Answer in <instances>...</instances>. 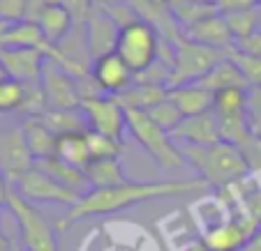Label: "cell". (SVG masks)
Returning a JSON list of instances; mask_svg holds the SVG:
<instances>
[{
  "mask_svg": "<svg viewBox=\"0 0 261 251\" xmlns=\"http://www.w3.org/2000/svg\"><path fill=\"white\" fill-rule=\"evenodd\" d=\"M190 192H211L206 180L201 177H178V180H150V182H139V180H125L123 184L107 189H90L79 198V203L67 207L63 217L58 219V231H65L67 226L76 222H84L90 217H107V214H118L123 210H129L134 205L160 198H173Z\"/></svg>",
  "mask_w": 261,
  "mask_h": 251,
  "instance_id": "cell-1",
  "label": "cell"
},
{
  "mask_svg": "<svg viewBox=\"0 0 261 251\" xmlns=\"http://www.w3.org/2000/svg\"><path fill=\"white\" fill-rule=\"evenodd\" d=\"M185 164L206 180L211 189H224L250 175L241 150L227 141H217L211 145H180Z\"/></svg>",
  "mask_w": 261,
  "mask_h": 251,
  "instance_id": "cell-2",
  "label": "cell"
},
{
  "mask_svg": "<svg viewBox=\"0 0 261 251\" xmlns=\"http://www.w3.org/2000/svg\"><path fill=\"white\" fill-rule=\"evenodd\" d=\"M127 111V132L132 138L148 152V157L153 159V164L160 171H180L185 168V157H182L180 145L169 132L153 122L146 115V111L137 109H125Z\"/></svg>",
  "mask_w": 261,
  "mask_h": 251,
  "instance_id": "cell-3",
  "label": "cell"
},
{
  "mask_svg": "<svg viewBox=\"0 0 261 251\" xmlns=\"http://www.w3.org/2000/svg\"><path fill=\"white\" fill-rule=\"evenodd\" d=\"M116 53L127 62L134 74H143L158 62L160 55V35L150 21L134 19L118 30Z\"/></svg>",
  "mask_w": 261,
  "mask_h": 251,
  "instance_id": "cell-4",
  "label": "cell"
},
{
  "mask_svg": "<svg viewBox=\"0 0 261 251\" xmlns=\"http://www.w3.org/2000/svg\"><path fill=\"white\" fill-rule=\"evenodd\" d=\"M5 205H7V210L12 212L16 226H19L23 251H58L54 228L44 222V217L37 212V207H35L33 203L21 198L19 194L10 187Z\"/></svg>",
  "mask_w": 261,
  "mask_h": 251,
  "instance_id": "cell-5",
  "label": "cell"
},
{
  "mask_svg": "<svg viewBox=\"0 0 261 251\" xmlns=\"http://www.w3.org/2000/svg\"><path fill=\"white\" fill-rule=\"evenodd\" d=\"M21 198H25L28 203L37 205V203H44V205H65L72 207L79 203L81 194L74 192V189L60 184L56 177H51L44 168H40L35 164L30 171H25L21 177H16L14 182L10 184Z\"/></svg>",
  "mask_w": 261,
  "mask_h": 251,
  "instance_id": "cell-6",
  "label": "cell"
},
{
  "mask_svg": "<svg viewBox=\"0 0 261 251\" xmlns=\"http://www.w3.org/2000/svg\"><path fill=\"white\" fill-rule=\"evenodd\" d=\"M222 58H229V55L180 37L173 44V67H171V85L169 88L185 83H199Z\"/></svg>",
  "mask_w": 261,
  "mask_h": 251,
  "instance_id": "cell-7",
  "label": "cell"
},
{
  "mask_svg": "<svg viewBox=\"0 0 261 251\" xmlns=\"http://www.w3.org/2000/svg\"><path fill=\"white\" fill-rule=\"evenodd\" d=\"M79 109L88 122L90 132L104 134V136H111L123 143L125 134H127V111L114 95L86 97L81 99Z\"/></svg>",
  "mask_w": 261,
  "mask_h": 251,
  "instance_id": "cell-8",
  "label": "cell"
},
{
  "mask_svg": "<svg viewBox=\"0 0 261 251\" xmlns=\"http://www.w3.org/2000/svg\"><path fill=\"white\" fill-rule=\"evenodd\" d=\"M35 166V159L25 143L23 127L10 124V127H0V173L5 175L7 182H14L25 171Z\"/></svg>",
  "mask_w": 261,
  "mask_h": 251,
  "instance_id": "cell-9",
  "label": "cell"
},
{
  "mask_svg": "<svg viewBox=\"0 0 261 251\" xmlns=\"http://www.w3.org/2000/svg\"><path fill=\"white\" fill-rule=\"evenodd\" d=\"M40 83L42 90H44L49 109H79L81 106L84 97H81L79 90V81L69 72H65L60 65H56L54 60H46Z\"/></svg>",
  "mask_w": 261,
  "mask_h": 251,
  "instance_id": "cell-10",
  "label": "cell"
},
{
  "mask_svg": "<svg viewBox=\"0 0 261 251\" xmlns=\"http://www.w3.org/2000/svg\"><path fill=\"white\" fill-rule=\"evenodd\" d=\"M46 60H49V55L42 49H25V46L0 49V67H3L5 76L21 81V83L40 81Z\"/></svg>",
  "mask_w": 261,
  "mask_h": 251,
  "instance_id": "cell-11",
  "label": "cell"
},
{
  "mask_svg": "<svg viewBox=\"0 0 261 251\" xmlns=\"http://www.w3.org/2000/svg\"><path fill=\"white\" fill-rule=\"evenodd\" d=\"M90 76L104 95H120L134 83L137 74L127 67V62L116 51H109V53L97 55L93 60Z\"/></svg>",
  "mask_w": 261,
  "mask_h": 251,
  "instance_id": "cell-12",
  "label": "cell"
},
{
  "mask_svg": "<svg viewBox=\"0 0 261 251\" xmlns=\"http://www.w3.org/2000/svg\"><path fill=\"white\" fill-rule=\"evenodd\" d=\"M182 37L190 42H197L201 46H208L213 51H220L224 55H233L236 53V40H233L231 30H229L227 21L220 12L201 19L199 23L190 25L182 30Z\"/></svg>",
  "mask_w": 261,
  "mask_h": 251,
  "instance_id": "cell-13",
  "label": "cell"
},
{
  "mask_svg": "<svg viewBox=\"0 0 261 251\" xmlns=\"http://www.w3.org/2000/svg\"><path fill=\"white\" fill-rule=\"evenodd\" d=\"M256 224L245 222V219L231 217L224 224L215 226L201 237L211 251H243L250 242V237L256 233Z\"/></svg>",
  "mask_w": 261,
  "mask_h": 251,
  "instance_id": "cell-14",
  "label": "cell"
},
{
  "mask_svg": "<svg viewBox=\"0 0 261 251\" xmlns=\"http://www.w3.org/2000/svg\"><path fill=\"white\" fill-rule=\"evenodd\" d=\"M171 136L176 138L178 145H211V143L222 141L220 118L215 115V111L185 118Z\"/></svg>",
  "mask_w": 261,
  "mask_h": 251,
  "instance_id": "cell-15",
  "label": "cell"
},
{
  "mask_svg": "<svg viewBox=\"0 0 261 251\" xmlns=\"http://www.w3.org/2000/svg\"><path fill=\"white\" fill-rule=\"evenodd\" d=\"M167 97L178 106L185 118L192 115H201L213 111V92L199 83H185V85H173L167 90Z\"/></svg>",
  "mask_w": 261,
  "mask_h": 251,
  "instance_id": "cell-16",
  "label": "cell"
},
{
  "mask_svg": "<svg viewBox=\"0 0 261 251\" xmlns=\"http://www.w3.org/2000/svg\"><path fill=\"white\" fill-rule=\"evenodd\" d=\"M86 23H88V28H86V42H88L93 60L97 55H104L116 49V37H118L120 28H116L118 23H116V19H111V14H104V12L90 14Z\"/></svg>",
  "mask_w": 261,
  "mask_h": 251,
  "instance_id": "cell-17",
  "label": "cell"
},
{
  "mask_svg": "<svg viewBox=\"0 0 261 251\" xmlns=\"http://www.w3.org/2000/svg\"><path fill=\"white\" fill-rule=\"evenodd\" d=\"M25 134V143H28V150L33 154L35 164L46 162V159L56 157V143H58V136L51 132L44 124L42 118H25L21 122Z\"/></svg>",
  "mask_w": 261,
  "mask_h": 251,
  "instance_id": "cell-18",
  "label": "cell"
},
{
  "mask_svg": "<svg viewBox=\"0 0 261 251\" xmlns=\"http://www.w3.org/2000/svg\"><path fill=\"white\" fill-rule=\"evenodd\" d=\"M74 23H76V21H74L72 12L65 5H60V3L58 5H46L44 12L40 14V19H37V25H40L42 35L46 37V42H49L51 46H58L60 42L72 33Z\"/></svg>",
  "mask_w": 261,
  "mask_h": 251,
  "instance_id": "cell-19",
  "label": "cell"
},
{
  "mask_svg": "<svg viewBox=\"0 0 261 251\" xmlns=\"http://www.w3.org/2000/svg\"><path fill=\"white\" fill-rule=\"evenodd\" d=\"M84 175L88 180L90 189H107V187H116L123 184L125 177L123 164L120 157H111V159H90L88 166L84 168Z\"/></svg>",
  "mask_w": 261,
  "mask_h": 251,
  "instance_id": "cell-20",
  "label": "cell"
},
{
  "mask_svg": "<svg viewBox=\"0 0 261 251\" xmlns=\"http://www.w3.org/2000/svg\"><path fill=\"white\" fill-rule=\"evenodd\" d=\"M199 85L208 88L211 92H217V90H222V88H250L241 72V67L236 65V60H233L231 55H229V58H222L220 62L199 81Z\"/></svg>",
  "mask_w": 261,
  "mask_h": 251,
  "instance_id": "cell-21",
  "label": "cell"
},
{
  "mask_svg": "<svg viewBox=\"0 0 261 251\" xmlns=\"http://www.w3.org/2000/svg\"><path fill=\"white\" fill-rule=\"evenodd\" d=\"M167 90L164 85L158 83H146V81H134L125 92L114 95L125 109H137V111H148L153 104H158L160 99L167 97Z\"/></svg>",
  "mask_w": 261,
  "mask_h": 251,
  "instance_id": "cell-22",
  "label": "cell"
},
{
  "mask_svg": "<svg viewBox=\"0 0 261 251\" xmlns=\"http://www.w3.org/2000/svg\"><path fill=\"white\" fill-rule=\"evenodd\" d=\"M56 157L63 159L69 166H76L84 171L90 162V150L88 141H86V132H74V134H63L58 136L56 143Z\"/></svg>",
  "mask_w": 261,
  "mask_h": 251,
  "instance_id": "cell-23",
  "label": "cell"
},
{
  "mask_svg": "<svg viewBox=\"0 0 261 251\" xmlns=\"http://www.w3.org/2000/svg\"><path fill=\"white\" fill-rule=\"evenodd\" d=\"M44 124L56 134H74V132H88V122H86L81 109H49L44 115H40Z\"/></svg>",
  "mask_w": 261,
  "mask_h": 251,
  "instance_id": "cell-24",
  "label": "cell"
},
{
  "mask_svg": "<svg viewBox=\"0 0 261 251\" xmlns=\"http://www.w3.org/2000/svg\"><path fill=\"white\" fill-rule=\"evenodd\" d=\"M37 166L44 168V171L49 173L51 177H56L60 184L74 189V192H79L81 196H84L86 192H90L88 180H86L84 171H81V168H76V166H69V164H65L63 159L51 157V159H46V162H40Z\"/></svg>",
  "mask_w": 261,
  "mask_h": 251,
  "instance_id": "cell-25",
  "label": "cell"
},
{
  "mask_svg": "<svg viewBox=\"0 0 261 251\" xmlns=\"http://www.w3.org/2000/svg\"><path fill=\"white\" fill-rule=\"evenodd\" d=\"M213 111L217 118L247 115V88H222L213 92Z\"/></svg>",
  "mask_w": 261,
  "mask_h": 251,
  "instance_id": "cell-26",
  "label": "cell"
},
{
  "mask_svg": "<svg viewBox=\"0 0 261 251\" xmlns=\"http://www.w3.org/2000/svg\"><path fill=\"white\" fill-rule=\"evenodd\" d=\"M224 21H227L229 30H231L233 40L243 42L247 37H252L254 33H259L261 25V7H250V10H236V12H224Z\"/></svg>",
  "mask_w": 261,
  "mask_h": 251,
  "instance_id": "cell-27",
  "label": "cell"
},
{
  "mask_svg": "<svg viewBox=\"0 0 261 251\" xmlns=\"http://www.w3.org/2000/svg\"><path fill=\"white\" fill-rule=\"evenodd\" d=\"M146 115L153 120L158 127H162L164 132H169V134L176 132L178 124L185 120V115L178 111V106L169 97H164V99H160L158 104H153V106L146 111Z\"/></svg>",
  "mask_w": 261,
  "mask_h": 251,
  "instance_id": "cell-28",
  "label": "cell"
},
{
  "mask_svg": "<svg viewBox=\"0 0 261 251\" xmlns=\"http://www.w3.org/2000/svg\"><path fill=\"white\" fill-rule=\"evenodd\" d=\"M25 102V83L10 76L0 79V113H16L23 109Z\"/></svg>",
  "mask_w": 261,
  "mask_h": 251,
  "instance_id": "cell-29",
  "label": "cell"
},
{
  "mask_svg": "<svg viewBox=\"0 0 261 251\" xmlns=\"http://www.w3.org/2000/svg\"><path fill=\"white\" fill-rule=\"evenodd\" d=\"M86 141H88V150H90V159H111V157H120L123 143L116 141L111 136H104L97 132H86Z\"/></svg>",
  "mask_w": 261,
  "mask_h": 251,
  "instance_id": "cell-30",
  "label": "cell"
},
{
  "mask_svg": "<svg viewBox=\"0 0 261 251\" xmlns=\"http://www.w3.org/2000/svg\"><path fill=\"white\" fill-rule=\"evenodd\" d=\"M231 58L236 60V65L241 67V72H243V76H245L247 85H250V88H261V58L241 53V51H236Z\"/></svg>",
  "mask_w": 261,
  "mask_h": 251,
  "instance_id": "cell-31",
  "label": "cell"
},
{
  "mask_svg": "<svg viewBox=\"0 0 261 251\" xmlns=\"http://www.w3.org/2000/svg\"><path fill=\"white\" fill-rule=\"evenodd\" d=\"M28 16V0H0V28L25 21Z\"/></svg>",
  "mask_w": 261,
  "mask_h": 251,
  "instance_id": "cell-32",
  "label": "cell"
},
{
  "mask_svg": "<svg viewBox=\"0 0 261 251\" xmlns=\"http://www.w3.org/2000/svg\"><path fill=\"white\" fill-rule=\"evenodd\" d=\"M236 148L241 150L250 173H259L261 171V134L254 132L252 136H247L241 145H236Z\"/></svg>",
  "mask_w": 261,
  "mask_h": 251,
  "instance_id": "cell-33",
  "label": "cell"
},
{
  "mask_svg": "<svg viewBox=\"0 0 261 251\" xmlns=\"http://www.w3.org/2000/svg\"><path fill=\"white\" fill-rule=\"evenodd\" d=\"M247 120L252 129L261 134V88H247Z\"/></svg>",
  "mask_w": 261,
  "mask_h": 251,
  "instance_id": "cell-34",
  "label": "cell"
},
{
  "mask_svg": "<svg viewBox=\"0 0 261 251\" xmlns=\"http://www.w3.org/2000/svg\"><path fill=\"white\" fill-rule=\"evenodd\" d=\"M60 5H65L72 12L76 25H84L88 21V16L93 14V0H63Z\"/></svg>",
  "mask_w": 261,
  "mask_h": 251,
  "instance_id": "cell-35",
  "label": "cell"
},
{
  "mask_svg": "<svg viewBox=\"0 0 261 251\" xmlns=\"http://www.w3.org/2000/svg\"><path fill=\"white\" fill-rule=\"evenodd\" d=\"M250 7H261V0H220L217 12H236V10H250Z\"/></svg>",
  "mask_w": 261,
  "mask_h": 251,
  "instance_id": "cell-36",
  "label": "cell"
},
{
  "mask_svg": "<svg viewBox=\"0 0 261 251\" xmlns=\"http://www.w3.org/2000/svg\"><path fill=\"white\" fill-rule=\"evenodd\" d=\"M236 51H241V53H247V55H254V58H261V33H254L252 37L238 42Z\"/></svg>",
  "mask_w": 261,
  "mask_h": 251,
  "instance_id": "cell-37",
  "label": "cell"
},
{
  "mask_svg": "<svg viewBox=\"0 0 261 251\" xmlns=\"http://www.w3.org/2000/svg\"><path fill=\"white\" fill-rule=\"evenodd\" d=\"M243 251H261V226L256 228V233L250 237V242H247V246Z\"/></svg>",
  "mask_w": 261,
  "mask_h": 251,
  "instance_id": "cell-38",
  "label": "cell"
},
{
  "mask_svg": "<svg viewBox=\"0 0 261 251\" xmlns=\"http://www.w3.org/2000/svg\"><path fill=\"white\" fill-rule=\"evenodd\" d=\"M7 192H10V182H7L5 175L0 173V207L7 203Z\"/></svg>",
  "mask_w": 261,
  "mask_h": 251,
  "instance_id": "cell-39",
  "label": "cell"
},
{
  "mask_svg": "<svg viewBox=\"0 0 261 251\" xmlns=\"http://www.w3.org/2000/svg\"><path fill=\"white\" fill-rule=\"evenodd\" d=\"M182 251H211V249L206 246V242L203 240H197V242H192V244H188Z\"/></svg>",
  "mask_w": 261,
  "mask_h": 251,
  "instance_id": "cell-40",
  "label": "cell"
},
{
  "mask_svg": "<svg viewBox=\"0 0 261 251\" xmlns=\"http://www.w3.org/2000/svg\"><path fill=\"white\" fill-rule=\"evenodd\" d=\"M190 3H197V5H206V7H217L220 0H190Z\"/></svg>",
  "mask_w": 261,
  "mask_h": 251,
  "instance_id": "cell-41",
  "label": "cell"
},
{
  "mask_svg": "<svg viewBox=\"0 0 261 251\" xmlns=\"http://www.w3.org/2000/svg\"><path fill=\"white\" fill-rule=\"evenodd\" d=\"M259 33H261V25H259Z\"/></svg>",
  "mask_w": 261,
  "mask_h": 251,
  "instance_id": "cell-42",
  "label": "cell"
}]
</instances>
